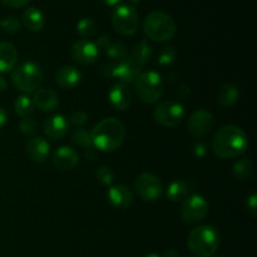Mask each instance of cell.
<instances>
[{
	"label": "cell",
	"mask_w": 257,
	"mask_h": 257,
	"mask_svg": "<svg viewBox=\"0 0 257 257\" xmlns=\"http://www.w3.org/2000/svg\"><path fill=\"white\" fill-rule=\"evenodd\" d=\"M212 151L221 160H232L242 156L248 148V137L243 130L227 124L217 130L212 138Z\"/></svg>",
	"instance_id": "6da1fadb"
},
{
	"label": "cell",
	"mask_w": 257,
	"mask_h": 257,
	"mask_svg": "<svg viewBox=\"0 0 257 257\" xmlns=\"http://www.w3.org/2000/svg\"><path fill=\"white\" fill-rule=\"evenodd\" d=\"M93 147L102 152H114L123 145L125 138V128L119 119L108 117L99 120L92 131Z\"/></svg>",
	"instance_id": "7a4b0ae2"
},
{
	"label": "cell",
	"mask_w": 257,
	"mask_h": 257,
	"mask_svg": "<svg viewBox=\"0 0 257 257\" xmlns=\"http://www.w3.org/2000/svg\"><path fill=\"white\" fill-rule=\"evenodd\" d=\"M220 233L211 225L193 228L187 237V246L196 257H212L220 246Z\"/></svg>",
	"instance_id": "3957f363"
},
{
	"label": "cell",
	"mask_w": 257,
	"mask_h": 257,
	"mask_svg": "<svg viewBox=\"0 0 257 257\" xmlns=\"http://www.w3.org/2000/svg\"><path fill=\"white\" fill-rule=\"evenodd\" d=\"M177 32V24L170 14L165 12H152L143 20V33L155 42H168Z\"/></svg>",
	"instance_id": "277c9868"
},
{
	"label": "cell",
	"mask_w": 257,
	"mask_h": 257,
	"mask_svg": "<svg viewBox=\"0 0 257 257\" xmlns=\"http://www.w3.org/2000/svg\"><path fill=\"white\" fill-rule=\"evenodd\" d=\"M135 90L141 102L146 104L157 103L165 93V82L162 75L155 70L141 73L135 82Z\"/></svg>",
	"instance_id": "5b68a950"
},
{
	"label": "cell",
	"mask_w": 257,
	"mask_h": 257,
	"mask_svg": "<svg viewBox=\"0 0 257 257\" xmlns=\"http://www.w3.org/2000/svg\"><path fill=\"white\" fill-rule=\"evenodd\" d=\"M43 70L37 63L24 62L17 65L12 72V82L17 89L24 93H33L39 89L43 83Z\"/></svg>",
	"instance_id": "8992f818"
},
{
	"label": "cell",
	"mask_w": 257,
	"mask_h": 257,
	"mask_svg": "<svg viewBox=\"0 0 257 257\" xmlns=\"http://www.w3.org/2000/svg\"><path fill=\"white\" fill-rule=\"evenodd\" d=\"M110 20L115 32L125 37L136 34L140 28V17L137 10L130 4L117 5L113 9Z\"/></svg>",
	"instance_id": "52a82bcc"
},
{
	"label": "cell",
	"mask_w": 257,
	"mask_h": 257,
	"mask_svg": "<svg viewBox=\"0 0 257 257\" xmlns=\"http://www.w3.org/2000/svg\"><path fill=\"white\" fill-rule=\"evenodd\" d=\"M153 117L162 127L173 128L185 118V107L177 100H163L155 108Z\"/></svg>",
	"instance_id": "ba28073f"
},
{
	"label": "cell",
	"mask_w": 257,
	"mask_h": 257,
	"mask_svg": "<svg viewBox=\"0 0 257 257\" xmlns=\"http://www.w3.org/2000/svg\"><path fill=\"white\" fill-rule=\"evenodd\" d=\"M208 213V202L201 195H191L183 200L180 208L181 220L188 225L198 223L206 218Z\"/></svg>",
	"instance_id": "9c48e42d"
},
{
	"label": "cell",
	"mask_w": 257,
	"mask_h": 257,
	"mask_svg": "<svg viewBox=\"0 0 257 257\" xmlns=\"http://www.w3.org/2000/svg\"><path fill=\"white\" fill-rule=\"evenodd\" d=\"M135 190L138 197L147 202H155L160 200L163 193V183L156 175L151 172H142L137 176L135 182Z\"/></svg>",
	"instance_id": "30bf717a"
},
{
	"label": "cell",
	"mask_w": 257,
	"mask_h": 257,
	"mask_svg": "<svg viewBox=\"0 0 257 257\" xmlns=\"http://www.w3.org/2000/svg\"><path fill=\"white\" fill-rule=\"evenodd\" d=\"M213 115L207 109H198L190 115L187 120L188 135L195 138L205 137L213 128Z\"/></svg>",
	"instance_id": "8fae6325"
},
{
	"label": "cell",
	"mask_w": 257,
	"mask_h": 257,
	"mask_svg": "<svg viewBox=\"0 0 257 257\" xmlns=\"http://www.w3.org/2000/svg\"><path fill=\"white\" fill-rule=\"evenodd\" d=\"M70 55L73 60L80 65H92L95 63L98 55H99V49L97 44L89 39H80L77 40L70 48Z\"/></svg>",
	"instance_id": "7c38bea8"
},
{
	"label": "cell",
	"mask_w": 257,
	"mask_h": 257,
	"mask_svg": "<svg viewBox=\"0 0 257 257\" xmlns=\"http://www.w3.org/2000/svg\"><path fill=\"white\" fill-rule=\"evenodd\" d=\"M78 153L74 148L63 146L59 147L54 153H53L52 162L53 166L60 172H68V171L74 170L75 166L78 165Z\"/></svg>",
	"instance_id": "4fadbf2b"
},
{
	"label": "cell",
	"mask_w": 257,
	"mask_h": 257,
	"mask_svg": "<svg viewBox=\"0 0 257 257\" xmlns=\"http://www.w3.org/2000/svg\"><path fill=\"white\" fill-rule=\"evenodd\" d=\"M69 130V122L62 114H55L48 118L43 124V132L48 138L53 141H59L67 136Z\"/></svg>",
	"instance_id": "5bb4252c"
},
{
	"label": "cell",
	"mask_w": 257,
	"mask_h": 257,
	"mask_svg": "<svg viewBox=\"0 0 257 257\" xmlns=\"http://www.w3.org/2000/svg\"><path fill=\"white\" fill-rule=\"evenodd\" d=\"M83 75L79 69L73 65H63L55 73V83L62 89H74L80 84Z\"/></svg>",
	"instance_id": "9a60e30c"
},
{
	"label": "cell",
	"mask_w": 257,
	"mask_h": 257,
	"mask_svg": "<svg viewBox=\"0 0 257 257\" xmlns=\"http://www.w3.org/2000/svg\"><path fill=\"white\" fill-rule=\"evenodd\" d=\"M107 198L112 206L117 208H127L133 205L135 195L124 185H114L108 190Z\"/></svg>",
	"instance_id": "2e32d148"
},
{
	"label": "cell",
	"mask_w": 257,
	"mask_h": 257,
	"mask_svg": "<svg viewBox=\"0 0 257 257\" xmlns=\"http://www.w3.org/2000/svg\"><path fill=\"white\" fill-rule=\"evenodd\" d=\"M33 104L42 112H53L58 107V94L50 88H39L33 95Z\"/></svg>",
	"instance_id": "e0dca14e"
},
{
	"label": "cell",
	"mask_w": 257,
	"mask_h": 257,
	"mask_svg": "<svg viewBox=\"0 0 257 257\" xmlns=\"http://www.w3.org/2000/svg\"><path fill=\"white\" fill-rule=\"evenodd\" d=\"M108 98L112 107L118 110H127L132 104V95L130 89L123 83H117L113 85L108 93Z\"/></svg>",
	"instance_id": "ac0fdd59"
},
{
	"label": "cell",
	"mask_w": 257,
	"mask_h": 257,
	"mask_svg": "<svg viewBox=\"0 0 257 257\" xmlns=\"http://www.w3.org/2000/svg\"><path fill=\"white\" fill-rule=\"evenodd\" d=\"M141 69H142V68H140L137 64H135L131 59L125 58V59L120 60L118 64L114 65L113 78H118L123 84L135 83L136 79L138 78V75L141 74Z\"/></svg>",
	"instance_id": "d6986e66"
},
{
	"label": "cell",
	"mask_w": 257,
	"mask_h": 257,
	"mask_svg": "<svg viewBox=\"0 0 257 257\" xmlns=\"http://www.w3.org/2000/svg\"><path fill=\"white\" fill-rule=\"evenodd\" d=\"M27 155L34 162L42 163L48 158L50 152V146L43 137H33L32 140L28 141L27 146Z\"/></svg>",
	"instance_id": "ffe728a7"
},
{
	"label": "cell",
	"mask_w": 257,
	"mask_h": 257,
	"mask_svg": "<svg viewBox=\"0 0 257 257\" xmlns=\"http://www.w3.org/2000/svg\"><path fill=\"white\" fill-rule=\"evenodd\" d=\"M18 63V50L12 43L0 42V73L13 72Z\"/></svg>",
	"instance_id": "44dd1931"
},
{
	"label": "cell",
	"mask_w": 257,
	"mask_h": 257,
	"mask_svg": "<svg viewBox=\"0 0 257 257\" xmlns=\"http://www.w3.org/2000/svg\"><path fill=\"white\" fill-rule=\"evenodd\" d=\"M23 24L30 32H39L45 25V17L40 9L29 7L23 13Z\"/></svg>",
	"instance_id": "7402d4cb"
},
{
	"label": "cell",
	"mask_w": 257,
	"mask_h": 257,
	"mask_svg": "<svg viewBox=\"0 0 257 257\" xmlns=\"http://www.w3.org/2000/svg\"><path fill=\"white\" fill-rule=\"evenodd\" d=\"M152 57V47L146 40H141L133 47L131 53H128V59L132 60L140 68H143Z\"/></svg>",
	"instance_id": "603a6c76"
},
{
	"label": "cell",
	"mask_w": 257,
	"mask_h": 257,
	"mask_svg": "<svg viewBox=\"0 0 257 257\" xmlns=\"http://www.w3.org/2000/svg\"><path fill=\"white\" fill-rule=\"evenodd\" d=\"M240 99V89L235 84H223L216 94V100L222 107H232Z\"/></svg>",
	"instance_id": "cb8c5ba5"
},
{
	"label": "cell",
	"mask_w": 257,
	"mask_h": 257,
	"mask_svg": "<svg viewBox=\"0 0 257 257\" xmlns=\"http://www.w3.org/2000/svg\"><path fill=\"white\" fill-rule=\"evenodd\" d=\"M190 183L185 181L176 180L170 183L167 188V198L171 202H180V201L186 200L190 196Z\"/></svg>",
	"instance_id": "d4e9b609"
},
{
	"label": "cell",
	"mask_w": 257,
	"mask_h": 257,
	"mask_svg": "<svg viewBox=\"0 0 257 257\" xmlns=\"http://www.w3.org/2000/svg\"><path fill=\"white\" fill-rule=\"evenodd\" d=\"M253 165L250 158H241L233 165V176L238 181H246L252 176Z\"/></svg>",
	"instance_id": "484cf974"
},
{
	"label": "cell",
	"mask_w": 257,
	"mask_h": 257,
	"mask_svg": "<svg viewBox=\"0 0 257 257\" xmlns=\"http://www.w3.org/2000/svg\"><path fill=\"white\" fill-rule=\"evenodd\" d=\"M14 110L20 118H28L34 112V104L32 98L25 95H20L14 102Z\"/></svg>",
	"instance_id": "4316f807"
},
{
	"label": "cell",
	"mask_w": 257,
	"mask_h": 257,
	"mask_svg": "<svg viewBox=\"0 0 257 257\" xmlns=\"http://www.w3.org/2000/svg\"><path fill=\"white\" fill-rule=\"evenodd\" d=\"M105 53L110 59L120 62L128 57V48L123 42H112L105 49Z\"/></svg>",
	"instance_id": "83f0119b"
},
{
	"label": "cell",
	"mask_w": 257,
	"mask_h": 257,
	"mask_svg": "<svg viewBox=\"0 0 257 257\" xmlns=\"http://www.w3.org/2000/svg\"><path fill=\"white\" fill-rule=\"evenodd\" d=\"M73 142L77 143L78 146L83 147L84 150H90L93 147L92 141V133L89 131L84 130V128H78L73 132L72 135Z\"/></svg>",
	"instance_id": "f1b7e54d"
},
{
	"label": "cell",
	"mask_w": 257,
	"mask_h": 257,
	"mask_svg": "<svg viewBox=\"0 0 257 257\" xmlns=\"http://www.w3.org/2000/svg\"><path fill=\"white\" fill-rule=\"evenodd\" d=\"M77 32L84 39L93 37L97 32V25H95L94 20L89 19V18H83L78 22L77 24Z\"/></svg>",
	"instance_id": "f546056e"
},
{
	"label": "cell",
	"mask_w": 257,
	"mask_h": 257,
	"mask_svg": "<svg viewBox=\"0 0 257 257\" xmlns=\"http://www.w3.org/2000/svg\"><path fill=\"white\" fill-rule=\"evenodd\" d=\"M176 59V50L173 49V47L167 45V47L161 48V50L158 52L157 55V62L158 64L162 65V67H168V65L172 64Z\"/></svg>",
	"instance_id": "4dcf8cb0"
},
{
	"label": "cell",
	"mask_w": 257,
	"mask_h": 257,
	"mask_svg": "<svg viewBox=\"0 0 257 257\" xmlns=\"http://www.w3.org/2000/svg\"><path fill=\"white\" fill-rule=\"evenodd\" d=\"M0 28H3L8 34L13 35L20 32V29H22V23H20V20L17 17H8L3 20Z\"/></svg>",
	"instance_id": "1f68e13d"
},
{
	"label": "cell",
	"mask_w": 257,
	"mask_h": 257,
	"mask_svg": "<svg viewBox=\"0 0 257 257\" xmlns=\"http://www.w3.org/2000/svg\"><path fill=\"white\" fill-rule=\"evenodd\" d=\"M97 178L102 185L104 186H110L113 183V178H114V175H113V171L110 170L107 166H102L97 170Z\"/></svg>",
	"instance_id": "d6a6232c"
},
{
	"label": "cell",
	"mask_w": 257,
	"mask_h": 257,
	"mask_svg": "<svg viewBox=\"0 0 257 257\" xmlns=\"http://www.w3.org/2000/svg\"><path fill=\"white\" fill-rule=\"evenodd\" d=\"M19 130L24 136H33L37 131V122L32 117L23 118L19 123Z\"/></svg>",
	"instance_id": "836d02e7"
},
{
	"label": "cell",
	"mask_w": 257,
	"mask_h": 257,
	"mask_svg": "<svg viewBox=\"0 0 257 257\" xmlns=\"http://www.w3.org/2000/svg\"><path fill=\"white\" fill-rule=\"evenodd\" d=\"M88 120V114L85 112H83V110H77V112H74L72 114V117H70V122H72V124H74L75 127H83V125L87 123Z\"/></svg>",
	"instance_id": "e575fe53"
},
{
	"label": "cell",
	"mask_w": 257,
	"mask_h": 257,
	"mask_svg": "<svg viewBox=\"0 0 257 257\" xmlns=\"http://www.w3.org/2000/svg\"><path fill=\"white\" fill-rule=\"evenodd\" d=\"M246 207H247L248 213L252 216L253 218L257 217V195L256 193H251L246 201Z\"/></svg>",
	"instance_id": "d590c367"
},
{
	"label": "cell",
	"mask_w": 257,
	"mask_h": 257,
	"mask_svg": "<svg viewBox=\"0 0 257 257\" xmlns=\"http://www.w3.org/2000/svg\"><path fill=\"white\" fill-rule=\"evenodd\" d=\"M0 2L13 9H19V8H24L29 3V0H0Z\"/></svg>",
	"instance_id": "8d00e7d4"
},
{
	"label": "cell",
	"mask_w": 257,
	"mask_h": 257,
	"mask_svg": "<svg viewBox=\"0 0 257 257\" xmlns=\"http://www.w3.org/2000/svg\"><path fill=\"white\" fill-rule=\"evenodd\" d=\"M110 43H112V40H110V37L109 35H107V34H103V35H100L99 38H98V40H97V47H98V49H107L108 48V45L110 44Z\"/></svg>",
	"instance_id": "74e56055"
},
{
	"label": "cell",
	"mask_w": 257,
	"mask_h": 257,
	"mask_svg": "<svg viewBox=\"0 0 257 257\" xmlns=\"http://www.w3.org/2000/svg\"><path fill=\"white\" fill-rule=\"evenodd\" d=\"M7 119H8L7 112H5L4 108L0 107V130H2V128L5 125V123H7Z\"/></svg>",
	"instance_id": "f35d334b"
},
{
	"label": "cell",
	"mask_w": 257,
	"mask_h": 257,
	"mask_svg": "<svg viewBox=\"0 0 257 257\" xmlns=\"http://www.w3.org/2000/svg\"><path fill=\"white\" fill-rule=\"evenodd\" d=\"M195 148H196V155H197L198 157H202V156H205L206 147H205V145H203V143H197Z\"/></svg>",
	"instance_id": "ab89813d"
},
{
	"label": "cell",
	"mask_w": 257,
	"mask_h": 257,
	"mask_svg": "<svg viewBox=\"0 0 257 257\" xmlns=\"http://www.w3.org/2000/svg\"><path fill=\"white\" fill-rule=\"evenodd\" d=\"M163 257H178V251L175 248H170V250L166 251Z\"/></svg>",
	"instance_id": "60d3db41"
},
{
	"label": "cell",
	"mask_w": 257,
	"mask_h": 257,
	"mask_svg": "<svg viewBox=\"0 0 257 257\" xmlns=\"http://www.w3.org/2000/svg\"><path fill=\"white\" fill-rule=\"evenodd\" d=\"M7 87H8L7 80H5L4 77H2V75H0V92H4V90L7 89Z\"/></svg>",
	"instance_id": "b9f144b4"
},
{
	"label": "cell",
	"mask_w": 257,
	"mask_h": 257,
	"mask_svg": "<svg viewBox=\"0 0 257 257\" xmlns=\"http://www.w3.org/2000/svg\"><path fill=\"white\" fill-rule=\"evenodd\" d=\"M105 5H109V7H114V5L119 4L120 0H102Z\"/></svg>",
	"instance_id": "7bdbcfd3"
},
{
	"label": "cell",
	"mask_w": 257,
	"mask_h": 257,
	"mask_svg": "<svg viewBox=\"0 0 257 257\" xmlns=\"http://www.w3.org/2000/svg\"><path fill=\"white\" fill-rule=\"evenodd\" d=\"M145 257H161L160 255H157V253H150V255L145 256Z\"/></svg>",
	"instance_id": "ee69618b"
},
{
	"label": "cell",
	"mask_w": 257,
	"mask_h": 257,
	"mask_svg": "<svg viewBox=\"0 0 257 257\" xmlns=\"http://www.w3.org/2000/svg\"><path fill=\"white\" fill-rule=\"evenodd\" d=\"M130 3H132V4H138V3L141 2V0H128Z\"/></svg>",
	"instance_id": "f6af8a7d"
},
{
	"label": "cell",
	"mask_w": 257,
	"mask_h": 257,
	"mask_svg": "<svg viewBox=\"0 0 257 257\" xmlns=\"http://www.w3.org/2000/svg\"><path fill=\"white\" fill-rule=\"evenodd\" d=\"M0 25H2V22H0Z\"/></svg>",
	"instance_id": "bcb514c9"
}]
</instances>
